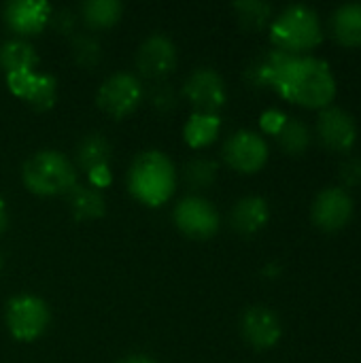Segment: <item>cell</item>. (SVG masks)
<instances>
[{"mask_svg":"<svg viewBox=\"0 0 361 363\" xmlns=\"http://www.w3.org/2000/svg\"><path fill=\"white\" fill-rule=\"evenodd\" d=\"M353 211V198L345 187H326L311 204V219L323 232H338L351 221Z\"/></svg>","mask_w":361,"mask_h":363,"instance_id":"cell-7","label":"cell"},{"mask_svg":"<svg viewBox=\"0 0 361 363\" xmlns=\"http://www.w3.org/2000/svg\"><path fill=\"white\" fill-rule=\"evenodd\" d=\"M223 157L234 170L251 174L262 170L268 162V143L253 130H238L226 140Z\"/></svg>","mask_w":361,"mask_h":363,"instance_id":"cell-8","label":"cell"},{"mask_svg":"<svg viewBox=\"0 0 361 363\" xmlns=\"http://www.w3.org/2000/svg\"><path fill=\"white\" fill-rule=\"evenodd\" d=\"M138 72L149 79H162L177 66V47L164 34H151L136 51Z\"/></svg>","mask_w":361,"mask_h":363,"instance_id":"cell-14","label":"cell"},{"mask_svg":"<svg viewBox=\"0 0 361 363\" xmlns=\"http://www.w3.org/2000/svg\"><path fill=\"white\" fill-rule=\"evenodd\" d=\"M6 85L15 96L23 98L36 111H45L55 104L57 83H55V77H51V74H43V72H34V70L9 72Z\"/></svg>","mask_w":361,"mask_h":363,"instance_id":"cell-13","label":"cell"},{"mask_svg":"<svg viewBox=\"0 0 361 363\" xmlns=\"http://www.w3.org/2000/svg\"><path fill=\"white\" fill-rule=\"evenodd\" d=\"M270 40L287 53H306L323 40L319 13L309 4H289L270 21Z\"/></svg>","mask_w":361,"mask_h":363,"instance_id":"cell-3","label":"cell"},{"mask_svg":"<svg viewBox=\"0 0 361 363\" xmlns=\"http://www.w3.org/2000/svg\"><path fill=\"white\" fill-rule=\"evenodd\" d=\"M221 130V119L217 115H211V113H194L187 121H185V128H183V136H185V143L189 147H206L211 145L217 134Z\"/></svg>","mask_w":361,"mask_h":363,"instance_id":"cell-20","label":"cell"},{"mask_svg":"<svg viewBox=\"0 0 361 363\" xmlns=\"http://www.w3.org/2000/svg\"><path fill=\"white\" fill-rule=\"evenodd\" d=\"M277 140H279L281 149L287 151L289 155H302L311 145V130L302 119L287 117V121L283 123V128L277 134Z\"/></svg>","mask_w":361,"mask_h":363,"instance_id":"cell-22","label":"cell"},{"mask_svg":"<svg viewBox=\"0 0 361 363\" xmlns=\"http://www.w3.org/2000/svg\"><path fill=\"white\" fill-rule=\"evenodd\" d=\"M123 13V4L119 0H87L81 4L83 19L94 28L113 26Z\"/></svg>","mask_w":361,"mask_h":363,"instance_id":"cell-23","label":"cell"},{"mask_svg":"<svg viewBox=\"0 0 361 363\" xmlns=\"http://www.w3.org/2000/svg\"><path fill=\"white\" fill-rule=\"evenodd\" d=\"M143 98V85L132 72H115L109 79L102 81L98 89V106L113 115V117H126L130 115Z\"/></svg>","mask_w":361,"mask_h":363,"instance_id":"cell-6","label":"cell"},{"mask_svg":"<svg viewBox=\"0 0 361 363\" xmlns=\"http://www.w3.org/2000/svg\"><path fill=\"white\" fill-rule=\"evenodd\" d=\"M38 64V55L34 47L23 38H11L0 45V66L9 72L34 70Z\"/></svg>","mask_w":361,"mask_h":363,"instance_id":"cell-18","label":"cell"},{"mask_svg":"<svg viewBox=\"0 0 361 363\" xmlns=\"http://www.w3.org/2000/svg\"><path fill=\"white\" fill-rule=\"evenodd\" d=\"M72 57L77 60V64L91 68L100 62L102 57V49L98 38L89 36V34H77L72 38Z\"/></svg>","mask_w":361,"mask_h":363,"instance_id":"cell-26","label":"cell"},{"mask_svg":"<svg viewBox=\"0 0 361 363\" xmlns=\"http://www.w3.org/2000/svg\"><path fill=\"white\" fill-rule=\"evenodd\" d=\"M217 179V164L209 157H196L185 166V181L191 189H206Z\"/></svg>","mask_w":361,"mask_h":363,"instance_id":"cell-25","label":"cell"},{"mask_svg":"<svg viewBox=\"0 0 361 363\" xmlns=\"http://www.w3.org/2000/svg\"><path fill=\"white\" fill-rule=\"evenodd\" d=\"M49 306L45 300L32 294H19L9 300L4 311V321L13 338L21 342H32L45 334L49 325Z\"/></svg>","mask_w":361,"mask_h":363,"instance_id":"cell-5","label":"cell"},{"mask_svg":"<svg viewBox=\"0 0 361 363\" xmlns=\"http://www.w3.org/2000/svg\"><path fill=\"white\" fill-rule=\"evenodd\" d=\"M340 181L345 187L361 185V157H351L340 166Z\"/></svg>","mask_w":361,"mask_h":363,"instance_id":"cell-29","label":"cell"},{"mask_svg":"<svg viewBox=\"0 0 361 363\" xmlns=\"http://www.w3.org/2000/svg\"><path fill=\"white\" fill-rule=\"evenodd\" d=\"M270 219V206L262 196H245L240 198L232 213H230V225L234 232L243 236L257 234Z\"/></svg>","mask_w":361,"mask_h":363,"instance_id":"cell-16","label":"cell"},{"mask_svg":"<svg viewBox=\"0 0 361 363\" xmlns=\"http://www.w3.org/2000/svg\"><path fill=\"white\" fill-rule=\"evenodd\" d=\"M0 270H2V257H0Z\"/></svg>","mask_w":361,"mask_h":363,"instance_id":"cell-34","label":"cell"},{"mask_svg":"<svg viewBox=\"0 0 361 363\" xmlns=\"http://www.w3.org/2000/svg\"><path fill=\"white\" fill-rule=\"evenodd\" d=\"M245 79L253 87H272L285 100L306 108H326L336 98L330 64L309 53L266 51L247 66Z\"/></svg>","mask_w":361,"mask_h":363,"instance_id":"cell-1","label":"cell"},{"mask_svg":"<svg viewBox=\"0 0 361 363\" xmlns=\"http://www.w3.org/2000/svg\"><path fill=\"white\" fill-rule=\"evenodd\" d=\"M68 204H70L74 219H79V221L98 219L106 211V204H104L100 189L83 187V185H74L72 191H68Z\"/></svg>","mask_w":361,"mask_h":363,"instance_id":"cell-19","label":"cell"},{"mask_svg":"<svg viewBox=\"0 0 361 363\" xmlns=\"http://www.w3.org/2000/svg\"><path fill=\"white\" fill-rule=\"evenodd\" d=\"M51 4L47 0H11L4 4V21L17 34H36L51 19Z\"/></svg>","mask_w":361,"mask_h":363,"instance_id":"cell-15","label":"cell"},{"mask_svg":"<svg viewBox=\"0 0 361 363\" xmlns=\"http://www.w3.org/2000/svg\"><path fill=\"white\" fill-rule=\"evenodd\" d=\"M51 23L55 26L57 32L62 34H70L77 26V13L70 9H60L55 13H51Z\"/></svg>","mask_w":361,"mask_h":363,"instance_id":"cell-30","label":"cell"},{"mask_svg":"<svg viewBox=\"0 0 361 363\" xmlns=\"http://www.w3.org/2000/svg\"><path fill=\"white\" fill-rule=\"evenodd\" d=\"M174 223L189 238H211L219 230V213L209 200L187 196L174 208Z\"/></svg>","mask_w":361,"mask_h":363,"instance_id":"cell-11","label":"cell"},{"mask_svg":"<svg viewBox=\"0 0 361 363\" xmlns=\"http://www.w3.org/2000/svg\"><path fill=\"white\" fill-rule=\"evenodd\" d=\"M177 185V172L170 157L149 149L134 157L128 170L130 194L147 206H160L170 200Z\"/></svg>","mask_w":361,"mask_h":363,"instance_id":"cell-2","label":"cell"},{"mask_svg":"<svg viewBox=\"0 0 361 363\" xmlns=\"http://www.w3.org/2000/svg\"><path fill=\"white\" fill-rule=\"evenodd\" d=\"M183 94L194 104L196 113H211V115H217V111L226 104L228 98L226 81L213 68L194 70L183 85Z\"/></svg>","mask_w":361,"mask_h":363,"instance_id":"cell-9","label":"cell"},{"mask_svg":"<svg viewBox=\"0 0 361 363\" xmlns=\"http://www.w3.org/2000/svg\"><path fill=\"white\" fill-rule=\"evenodd\" d=\"M109 160H111V145L102 134H89L77 147V162L87 172L100 166H109Z\"/></svg>","mask_w":361,"mask_h":363,"instance_id":"cell-21","label":"cell"},{"mask_svg":"<svg viewBox=\"0 0 361 363\" xmlns=\"http://www.w3.org/2000/svg\"><path fill=\"white\" fill-rule=\"evenodd\" d=\"M234 11L238 13V21L247 30H262L272 21V4L264 0H240L234 2Z\"/></svg>","mask_w":361,"mask_h":363,"instance_id":"cell-24","label":"cell"},{"mask_svg":"<svg viewBox=\"0 0 361 363\" xmlns=\"http://www.w3.org/2000/svg\"><path fill=\"white\" fill-rule=\"evenodd\" d=\"M317 136L326 149L347 153L357 143V123L351 113L340 106H326L317 117Z\"/></svg>","mask_w":361,"mask_h":363,"instance_id":"cell-10","label":"cell"},{"mask_svg":"<svg viewBox=\"0 0 361 363\" xmlns=\"http://www.w3.org/2000/svg\"><path fill=\"white\" fill-rule=\"evenodd\" d=\"M285 121H287V115H285L283 111H279V108H268V111L262 113V117H260L262 130H264L266 134H272V136L279 134V130L283 128Z\"/></svg>","mask_w":361,"mask_h":363,"instance_id":"cell-28","label":"cell"},{"mask_svg":"<svg viewBox=\"0 0 361 363\" xmlns=\"http://www.w3.org/2000/svg\"><path fill=\"white\" fill-rule=\"evenodd\" d=\"M6 221H9V213H6V202L0 198V234L6 230Z\"/></svg>","mask_w":361,"mask_h":363,"instance_id":"cell-33","label":"cell"},{"mask_svg":"<svg viewBox=\"0 0 361 363\" xmlns=\"http://www.w3.org/2000/svg\"><path fill=\"white\" fill-rule=\"evenodd\" d=\"M240 332L247 345H251L257 351H266V349H272L281 340L283 328H281L279 315L272 308L264 304H255L243 313Z\"/></svg>","mask_w":361,"mask_h":363,"instance_id":"cell-12","label":"cell"},{"mask_svg":"<svg viewBox=\"0 0 361 363\" xmlns=\"http://www.w3.org/2000/svg\"><path fill=\"white\" fill-rule=\"evenodd\" d=\"M117 363H157L155 359H151V357H147V355H128V357H123L121 362Z\"/></svg>","mask_w":361,"mask_h":363,"instance_id":"cell-32","label":"cell"},{"mask_svg":"<svg viewBox=\"0 0 361 363\" xmlns=\"http://www.w3.org/2000/svg\"><path fill=\"white\" fill-rule=\"evenodd\" d=\"M149 102L153 104V108L168 113L177 106V91L170 83H155L149 89Z\"/></svg>","mask_w":361,"mask_h":363,"instance_id":"cell-27","label":"cell"},{"mask_svg":"<svg viewBox=\"0 0 361 363\" xmlns=\"http://www.w3.org/2000/svg\"><path fill=\"white\" fill-rule=\"evenodd\" d=\"M87 177H89V183H91V187H96V189H100V187H106L109 183H111V170H109V166H100V168H94V170H89L87 172Z\"/></svg>","mask_w":361,"mask_h":363,"instance_id":"cell-31","label":"cell"},{"mask_svg":"<svg viewBox=\"0 0 361 363\" xmlns=\"http://www.w3.org/2000/svg\"><path fill=\"white\" fill-rule=\"evenodd\" d=\"M334 38L345 47H361V2L340 4L330 19Z\"/></svg>","mask_w":361,"mask_h":363,"instance_id":"cell-17","label":"cell"},{"mask_svg":"<svg viewBox=\"0 0 361 363\" xmlns=\"http://www.w3.org/2000/svg\"><path fill=\"white\" fill-rule=\"evenodd\" d=\"M26 187L38 196H60L77 185V170L70 160L53 149H45L26 160L21 168Z\"/></svg>","mask_w":361,"mask_h":363,"instance_id":"cell-4","label":"cell"}]
</instances>
